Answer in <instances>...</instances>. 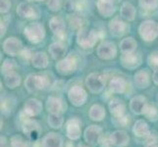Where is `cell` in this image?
Segmentation results:
<instances>
[{
    "label": "cell",
    "instance_id": "cell-1",
    "mask_svg": "<svg viewBox=\"0 0 158 147\" xmlns=\"http://www.w3.org/2000/svg\"><path fill=\"white\" fill-rule=\"evenodd\" d=\"M48 84H49V80L44 75H30L25 81V88L29 92L45 89Z\"/></svg>",
    "mask_w": 158,
    "mask_h": 147
},
{
    "label": "cell",
    "instance_id": "cell-2",
    "mask_svg": "<svg viewBox=\"0 0 158 147\" xmlns=\"http://www.w3.org/2000/svg\"><path fill=\"white\" fill-rule=\"evenodd\" d=\"M97 40H98V35L95 31H89L85 28L79 30L77 35V42L81 47L91 48L94 46Z\"/></svg>",
    "mask_w": 158,
    "mask_h": 147
},
{
    "label": "cell",
    "instance_id": "cell-3",
    "mask_svg": "<svg viewBox=\"0 0 158 147\" xmlns=\"http://www.w3.org/2000/svg\"><path fill=\"white\" fill-rule=\"evenodd\" d=\"M57 72L62 76H68L73 74L78 68V60L74 54H70L67 57L58 61L55 66Z\"/></svg>",
    "mask_w": 158,
    "mask_h": 147
},
{
    "label": "cell",
    "instance_id": "cell-4",
    "mask_svg": "<svg viewBox=\"0 0 158 147\" xmlns=\"http://www.w3.org/2000/svg\"><path fill=\"white\" fill-rule=\"evenodd\" d=\"M139 32L145 41H152L158 36V24L152 20H146L140 24Z\"/></svg>",
    "mask_w": 158,
    "mask_h": 147
},
{
    "label": "cell",
    "instance_id": "cell-5",
    "mask_svg": "<svg viewBox=\"0 0 158 147\" xmlns=\"http://www.w3.org/2000/svg\"><path fill=\"white\" fill-rule=\"evenodd\" d=\"M68 99L76 107H81L85 104L88 100V92L81 85H74L68 91Z\"/></svg>",
    "mask_w": 158,
    "mask_h": 147
},
{
    "label": "cell",
    "instance_id": "cell-6",
    "mask_svg": "<svg viewBox=\"0 0 158 147\" xmlns=\"http://www.w3.org/2000/svg\"><path fill=\"white\" fill-rule=\"evenodd\" d=\"M24 35L31 42L39 43L44 37L45 31L41 24L32 23L26 27V29L24 31Z\"/></svg>",
    "mask_w": 158,
    "mask_h": 147
},
{
    "label": "cell",
    "instance_id": "cell-7",
    "mask_svg": "<svg viewBox=\"0 0 158 147\" xmlns=\"http://www.w3.org/2000/svg\"><path fill=\"white\" fill-rule=\"evenodd\" d=\"M85 85L91 93H100L105 88V78L98 73H91L86 77Z\"/></svg>",
    "mask_w": 158,
    "mask_h": 147
},
{
    "label": "cell",
    "instance_id": "cell-8",
    "mask_svg": "<svg viewBox=\"0 0 158 147\" xmlns=\"http://www.w3.org/2000/svg\"><path fill=\"white\" fill-rule=\"evenodd\" d=\"M66 135L70 140H78L81 134V121L78 117H72L65 124Z\"/></svg>",
    "mask_w": 158,
    "mask_h": 147
},
{
    "label": "cell",
    "instance_id": "cell-9",
    "mask_svg": "<svg viewBox=\"0 0 158 147\" xmlns=\"http://www.w3.org/2000/svg\"><path fill=\"white\" fill-rule=\"evenodd\" d=\"M103 134V129L100 126L97 125H90L85 129L84 139L88 144L94 146L98 144L99 139Z\"/></svg>",
    "mask_w": 158,
    "mask_h": 147
},
{
    "label": "cell",
    "instance_id": "cell-10",
    "mask_svg": "<svg viewBox=\"0 0 158 147\" xmlns=\"http://www.w3.org/2000/svg\"><path fill=\"white\" fill-rule=\"evenodd\" d=\"M21 126L22 130H23V133L26 135H28L32 140H37V137H39L40 133H41V128L40 126V123L36 120L29 118Z\"/></svg>",
    "mask_w": 158,
    "mask_h": 147
},
{
    "label": "cell",
    "instance_id": "cell-11",
    "mask_svg": "<svg viewBox=\"0 0 158 147\" xmlns=\"http://www.w3.org/2000/svg\"><path fill=\"white\" fill-rule=\"evenodd\" d=\"M46 110L49 114H62L66 111V104L60 97L49 96L45 103Z\"/></svg>",
    "mask_w": 158,
    "mask_h": 147
},
{
    "label": "cell",
    "instance_id": "cell-12",
    "mask_svg": "<svg viewBox=\"0 0 158 147\" xmlns=\"http://www.w3.org/2000/svg\"><path fill=\"white\" fill-rule=\"evenodd\" d=\"M117 54V48L113 42L104 41L97 48V56L103 60H111L115 58Z\"/></svg>",
    "mask_w": 158,
    "mask_h": 147
},
{
    "label": "cell",
    "instance_id": "cell-13",
    "mask_svg": "<svg viewBox=\"0 0 158 147\" xmlns=\"http://www.w3.org/2000/svg\"><path fill=\"white\" fill-rule=\"evenodd\" d=\"M149 103L148 99L143 95H137L130 101V109L135 115H143Z\"/></svg>",
    "mask_w": 158,
    "mask_h": 147
},
{
    "label": "cell",
    "instance_id": "cell-14",
    "mask_svg": "<svg viewBox=\"0 0 158 147\" xmlns=\"http://www.w3.org/2000/svg\"><path fill=\"white\" fill-rule=\"evenodd\" d=\"M23 111L30 118H35L39 116L42 111V103L36 98H30L26 101Z\"/></svg>",
    "mask_w": 158,
    "mask_h": 147
},
{
    "label": "cell",
    "instance_id": "cell-15",
    "mask_svg": "<svg viewBox=\"0 0 158 147\" xmlns=\"http://www.w3.org/2000/svg\"><path fill=\"white\" fill-rule=\"evenodd\" d=\"M121 64L125 69L134 70L138 68L141 63V57L139 54L132 52V53H123L121 56Z\"/></svg>",
    "mask_w": 158,
    "mask_h": 147
},
{
    "label": "cell",
    "instance_id": "cell-16",
    "mask_svg": "<svg viewBox=\"0 0 158 147\" xmlns=\"http://www.w3.org/2000/svg\"><path fill=\"white\" fill-rule=\"evenodd\" d=\"M110 141L113 147H126L130 143V137L123 129H116L110 133Z\"/></svg>",
    "mask_w": 158,
    "mask_h": 147
},
{
    "label": "cell",
    "instance_id": "cell-17",
    "mask_svg": "<svg viewBox=\"0 0 158 147\" xmlns=\"http://www.w3.org/2000/svg\"><path fill=\"white\" fill-rule=\"evenodd\" d=\"M42 147H64V139L57 133H48L41 139Z\"/></svg>",
    "mask_w": 158,
    "mask_h": 147
},
{
    "label": "cell",
    "instance_id": "cell-18",
    "mask_svg": "<svg viewBox=\"0 0 158 147\" xmlns=\"http://www.w3.org/2000/svg\"><path fill=\"white\" fill-rule=\"evenodd\" d=\"M108 108L112 115V118H119L127 115L126 104L123 102V100L119 99V98H113V99H111L108 104Z\"/></svg>",
    "mask_w": 158,
    "mask_h": 147
},
{
    "label": "cell",
    "instance_id": "cell-19",
    "mask_svg": "<svg viewBox=\"0 0 158 147\" xmlns=\"http://www.w3.org/2000/svg\"><path fill=\"white\" fill-rule=\"evenodd\" d=\"M22 47V42L16 37H9L3 43L4 51L11 56H17L23 50Z\"/></svg>",
    "mask_w": 158,
    "mask_h": 147
},
{
    "label": "cell",
    "instance_id": "cell-20",
    "mask_svg": "<svg viewBox=\"0 0 158 147\" xmlns=\"http://www.w3.org/2000/svg\"><path fill=\"white\" fill-rule=\"evenodd\" d=\"M134 81L138 88L140 89L148 88L150 84V75L148 72V70L138 71L134 77Z\"/></svg>",
    "mask_w": 158,
    "mask_h": 147
},
{
    "label": "cell",
    "instance_id": "cell-21",
    "mask_svg": "<svg viewBox=\"0 0 158 147\" xmlns=\"http://www.w3.org/2000/svg\"><path fill=\"white\" fill-rule=\"evenodd\" d=\"M97 10L103 17L108 18L115 13V5L112 0H98L96 3Z\"/></svg>",
    "mask_w": 158,
    "mask_h": 147
},
{
    "label": "cell",
    "instance_id": "cell-22",
    "mask_svg": "<svg viewBox=\"0 0 158 147\" xmlns=\"http://www.w3.org/2000/svg\"><path fill=\"white\" fill-rule=\"evenodd\" d=\"M133 133L138 137H146L150 133V129L146 121L143 119L137 120L133 126Z\"/></svg>",
    "mask_w": 158,
    "mask_h": 147
},
{
    "label": "cell",
    "instance_id": "cell-23",
    "mask_svg": "<svg viewBox=\"0 0 158 147\" xmlns=\"http://www.w3.org/2000/svg\"><path fill=\"white\" fill-rule=\"evenodd\" d=\"M127 86H128L127 80L121 77L113 78L110 80V83H109V89H110L112 93H116V94L124 93L127 89Z\"/></svg>",
    "mask_w": 158,
    "mask_h": 147
},
{
    "label": "cell",
    "instance_id": "cell-24",
    "mask_svg": "<svg viewBox=\"0 0 158 147\" xmlns=\"http://www.w3.org/2000/svg\"><path fill=\"white\" fill-rule=\"evenodd\" d=\"M106 116L105 108L100 104H94L89 111V117L94 122H101Z\"/></svg>",
    "mask_w": 158,
    "mask_h": 147
},
{
    "label": "cell",
    "instance_id": "cell-25",
    "mask_svg": "<svg viewBox=\"0 0 158 147\" xmlns=\"http://www.w3.org/2000/svg\"><path fill=\"white\" fill-rule=\"evenodd\" d=\"M49 54L50 56L54 59L60 61L63 58H65V54H66V47L60 42H54L49 46Z\"/></svg>",
    "mask_w": 158,
    "mask_h": 147
},
{
    "label": "cell",
    "instance_id": "cell-26",
    "mask_svg": "<svg viewBox=\"0 0 158 147\" xmlns=\"http://www.w3.org/2000/svg\"><path fill=\"white\" fill-rule=\"evenodd\" d=\"M127 26L124 22L120 21L119 19H114L110 22V25H109V30L111 31V35L113 36L120 37L122 36L125 32H126Z\"/></svg>",
    "mask_w": 158,
    "mask_h": 147
},
{
    "label": "cell",
    "instance_id": "cell-27",
    "mask_svg": "<svg viewBox=\"0 0 158 147\" xmlns=\"http://www.w3.org/2000/svg\"><path fill=\"white\" fill-rule=\"evenodd\" d=\"M49 27L54 35H56L57 36L64 35L66 27H65V23L61 18H59V17L51 18V20L49 22Z\"/></svg>",
    "mask_w": 158,
    "mask_h": 147
},
{
    "label": "cell",
    "instance_id": "cell-28",
    "mask_svg": "<svg viewBox=\"0 0 158 147\" xmlns=\"http://www.w3.org/2000/svg\"><path fill=\"white\" fill-rule=\"evenodd\" d=\"M31 64L36 69H45L48 66V57L44 52H37L32 55Z\"/></svg>",
    "mask_w": 158,
    "mask_h": 147
},
{
    "label": "cell",
    "instance_id": "cell-29",
    "mask_svg": "<svg viewBox=\"0 0 158 147\" xmlns=\"http://www.w3.org/2000/svg\"><path fill=\"white\" fill-rule=\"evenodd\" d=\"M15 98L13 97H9V96H5L1 98V113L5 116H8L12 113L13 109L15 107Z\"/></svg>",
    "mask_w": 158,
    "mask_h": 147
},
{
    "label": "cell",
    "instance_id": "cell-30",
    "mask_svg": "<svg viewBox=\"0 0 158 147\" xmlns=\"http://www.w3.org/2000/svg\"><path fill=\"white\" fill-rule=\"evenodd\" d=\"M17 13L21 18H35V11L34 7L30 6L27 3H21L17 8Z\"/></svg>",
    "mask_w": 158,
    "mask_h": 147
},
{
    "label": "cell",
    "instance_id": "cell-31",
    "mask_svg": "<svg viewBox=\"0 0 158 147\" xmlns=\"http://www.w3.org/2000/svg\"><path fill=\"white\" fill-rule=\"evenodd\" d=\"M4 83L10 89H14L21 84V76L17 73H11L4 76Z\"/></svg>",
    "mask_w": 158,
    "mask_h": 147
},
{
    "label": "cell",
    "instance_id": "cell-32",
    "mask_svg": "<svg viewBox=\"0 0 158 147\" xmlns=\"http://www.w3.org/2000/svg\"><path fill=\"white\" fill-rule=\"evenodd\" d=\"M47 123L51 129H59L64 125V118L62 114H49L47 118Z\"/></svg>",
    "mask_w": 158,
    "mask_h": 147
},
{
    "label": "cell",
    "instance_id": "cell-33",
    "mask_svg": "<svg viewBox=\"0 0 158 147\" xmlns=\"http://www.w3.org/2000/svg\"><path fill=\"white\" fill-rule=\"evenodd\" d=\"M121 16L127 21H133L135 18V9L132 4L125 2L121 7Z\"/></svg>",
    "mask_w": 158,
    "mask_h": 147
},
{
    "label": "cell",
    "instance_id": "cell-34",
    "mask_svg": "<svg viewBox=\"0 0 158 147\" xmlns=\"http://www.w3.org/2000/svg\"><path fill=\"white\" fill-rule=\"evenodd\" d=\"M137 48V41L133 37H127L120 43V49L123 53H132L135 52Z\"/></svg>",
    "mask_w": 158,
    "mask_h": 147
},
{
    "label": "cell",
    "instance_id": "cell-35",
    "mask_svg": "<svg viewBox=\"0 0 158 147\" xmlns=\"http://www.w3.org/2000/svg\"><path fill=\"white\" fill-rule=\"evenodd\" d=\"M11 147H31V142L21 134L12 135L10 138Z\"/></svg>",
    "mask_w": 158,
    "mask_h": 147
},
{
    "label": "cell",
    "instance_id": "cell-36",
    "mask_svg": "<svg viewBox=\"0 0 158 147\" xmlns=\"http://www.w3.org/2000/svg\"><path fill=\"white\" fill-rule=\"evenodd\" d=\"M143 116L150 122H156L158 120V108L153 104H148Z\"/></svg>",
    "mask_w": 158,
    "mask_h": 147
},
{
    "label": "cell",
    "instance_id": "cell-37",
    "mask_svg": "<svg viewBox=\"0 0 158 147\" xmlns=\"http://www.w3.org/2000/svg\"><path fill=\"white\" fill-rule=\"evenodd\" d=\"M17 68V65H16V62L12 59H6L4 61V63L1 66V73L6 76L8 74L14 73V70Z\"/></svg>",
    "mask_w": 158,
    "mask_h": 147
},
{
    "label": "cell",
    "instance_id": "cell-38",
    "mask_svg": "<svg viewBox=\"0 0 158 147\" xmlns=\"http://www.w3.org/2000/svg\"><path fill=\"white\" fill-rule=\"evenodd\" d=\"M140 7L148 10H153L158 6V0H139Z\"/></svg>",
    "mask_w": 158,
    "mask_h": 147
},
{
    "label": "cell",
    "instance_id": "cell-39",
    "mask_svg": "<svg viewBox=\"0 0 158 147\" xmlns=\"http://www.w3.org/2000/svg\"><path fill=\"white\" fill-rule=\"evenodd\" d=\"M129 121H130V117L128 115H125L119 118H112V122L116 127H127Z\"/></svg>",
    "mask_w": 158,
    "mask_h": 147
},
{
    "label": "cell",
    "instance_id": "cell-40",
    "mask_svg": "<svg viewBox=\"0 0 158 147\" xmlns=\"http://www.w3.org/2000/svg\"><path fill=\"white\" fill-rule=\"evenodd\" d=\"M62 6V0H48L47 1V7L49 10L56 12L59 11Z\"/></svg>",
    "mask_w": 158,
    "mask_h": 147
},
{
    "label": "cell",
    "instance_id": "cell-41",
    "mask_svg": "<svg viewBox=\"0 0 158 147\" xmlns=\"http://www.w3.org/2000/svg\"><path fill=\"white\" fill-rule=\"evenodd\" d=\"M98 145L100 147H113L111 141H110V133H103L102 137L99 139Z\"/></svg>",
    "mask_w": 158,
    "mask_h": 147
},
{
    "label": "cell",
    "instance_id": "cell-42",
    "mask_svg": "<svg viewBox=\"0 0 158 147\" xmlns=\"http://www.w3.org/2000/svg\"><path fill=\"white\" fill-rule=\"evenodd\" d=\"M81 23H83V20L77 15L73 16V17L70 19V24L73 29H81V25H83Z\"/></svg>",
    "mask_w": 158,
    "mask_h": 147
},
{
    "label": "cell",
    "instance_id": "cell-43",
    "mask_svg": "<svg viewBox=\"0 0 158 147\" xmlns=\"http://www.w3.org/2000/svg\"><path fill=\"white\" fill-rule=\"evenodd\" d=\"M148 64L151 67H158V51L152 52L148 56Z\"/></svg>",
    "mask_w": 158,
    "mask_h": 147
},
{
    "label": "cell",
    "instance_id": "cell-44",
    "mask_svg": "<svg viewBox=\"0 0 158 147\" xmlns=\"http://www.w3.org/2000/svg\"><path fill=\"white\" fill-rule=\"evenodd\" d=\"M11 7V2L10 0H0V11L1 13L5 14L10 10Z\"/></svg>",
    "mask_w": 158,
    "mask_h": 147
},
{
    "label": "cell",
    "instance_id": "cell-45",
    "mask_svg": "<svg viewBox=\"0 0 158 147\" xmlns=\"http://www.w3.org/2000/svg\"><path fill=\"white\" fill-rule=\"evenodd\" d=\"M158 142V137L154 132H150V133L145 137V144Z\"/></svg>",
    "mask_w": 158,
    "mask_h": 147
},
{
    "label": "cell",
    "instance_id": "cell-46",
    "mask_svg": "<svg viewBox=\"0 0 158 147\" xmlns=\"http://www.w3.org/2000/svg\"><path fill=\"white\" fill-rule=\"evenodd\" d=\"M86 3L85 0H76L75 1V9L78 11H83L86 8Z\"/></svg>",
    "mask_w": 158,
    "mask_h": 147
},
{
    "label": "cell",
    "instance_id": "cell-47",
    "mask_svg": "<svg viewBox=\"0 0 158 147\" xmlns=\"http://www.w3.org/2000/svg\"><path fill=\"white\" fill-rule=\"evenodd\" d=\"M0 147H11L10 140L5 135H1L0 137Z\"/></svg>",
    "mask_w": 158,
    "mask_h": 147
},
{
    "label": "cell",
    "instance_id": "cell-48",
    "mask_svg": "<svg viewBox=\"0 0 158 147\" xmlns=\"http://www.w3.org/2000/svg\"><path fill=\"white\" fill-rule=\"evenodd\" d=\"M21 55L23 56L24 58H26V59H28L30 57H32L31 54V51L28 50V49H23V50H22V52H21Z\"/></svg>",
    "mask_w": 158,
    "mask_h": 147
},
{
    "label": "cell",
    "instance_id": "cell-49",
    "mask_svg": "<svg viewBox=\"0 0 158 147\" xmlns=\"http://www.w3.org/2000/svg\"><path fill=\"white\" fill-rule=\"evenodd\" d=\"M152 80H153V83L158 85V69L154 71L153 75H152Z\"/></svg>",
    "mask_w": 158,
    "mask_h": 147
},
{
    "label": "cell",
    "instance_id": "cell-50",
    "mask_svg": "<svg viewBox=\"0 0 158 147\" xmlns=\"http://www.w3.org/2000/svg\"><path fill=\"white\" fill-rule=\"evenodd\" d=\"M5 32H6V26L1 22V37L5 35Z\"/></svg>",
    "mask_w": 158,
    "mask_h": 147
},
{
    "label": "cell",
    "instance_id": "cell-51",
    "mask_svg": "<svg viewBox=\"0 0 158 147\" xmlns=\"http://www.w3.org/2000/svg\"><path fill=\"white\" fill-rule=\"evenodd\" d=\"M31 147H42L41 141H40V140H35V142H34V144H32Z\"/></svg>",
    "mask_w": 158,
    "mask_h": 147
},
{
    "label": "cell",
    "instance_id": "cell-52",
    "mask_svg": "<svg viewBox=\"0 0 158 147\" xmlns=\"http://www.w3.org/2000/svg\"><path fill=\"white\" fill-rule=\"evenodd\" d=\"M144 147H158V142H154V143H148L145 144Z\"/></svg>",
    "mask_w": 158,
    "mask_h": 147
},
{
    "label": "cell",
    "instance_id": "cell-53",
    "mask_svg": "<svg viewBox=\"0 0 158 147\" xmlns=\"http://www.w3.org/2000/svg\"><path fill=\"white\" fill-rule=\"evenodd\" d=\"M65 147H75L74 145V142H73V140H71V141H68V142L65 144Z\"/></svg>",
    "mask_w": 158,
    "mask_h": 147
},
{
    "label": "cell",
    "instance_id": "cell-54",
    "mask_svg": "<svg viewBox=\"0 0 158 147\" xmlns=\"http://www.w3.org/2000/svg\"><path fill=\"white\" fill-rule=\"evenodd\" d=\"M77 147H89V146H86V145H85L84 143H79Z\"/></svg>",
    "mask_w": 158,
    "mask_h": 147
},
{
    "label": "cell",
    "instance_id": "cell-55",
    "mask_svg": "<svg viewBox=\"0 0 158 147\" xmlns=\"http://www.w3.org/2000/svg\"><path fill=\"white\" fill-rule=\"evenodd\" d=\"M35 1H42V0H35Z\"/></svg>",
    "mask_w": 158,
    "mask_h": 147
}]
</instances>
